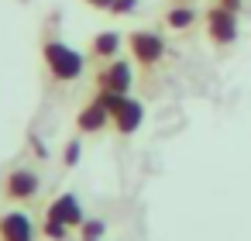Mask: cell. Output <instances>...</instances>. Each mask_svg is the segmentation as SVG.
Masks as SVG:
<instances>
[{"instance_id":"cell-10","label":"cell","mask_w":251,"mask_h":241,"mask_svg":"<svg viewBox=\"0 0 251 241\" xmlns=\"http://www.w3.org/2000/svg\"><path fill=\"white\" fill-rule=\"evenodd\" d=\"M117 49H121V35H117V31H100V35L93 38V49H90V52H93L97 59H114Z\"/></svg>"},{"instance_id":"cell-5","label":"cell","mask_w":251,"mask_h":241,"mask_svg":"<svg viewBox=\"0 0 251 241\" xmlns=\"http://www.w3.org/2000/svg\"><path fill=\"white\" fill-rule=\"evenodd\" d=\"M206 28H210V38H213L217 45H230V42L237 38L234 11H227L224 4H220V7H213V11L206 14Z\"/></svg>"},{"instance_id":"cell-1","label":"cell","mask_w":251,"mask_h":241,"mask_svg":"<svg viewBox=\"0 0 251 241\" xmlns=\"http://www.w3.org/2000/svg\"><path fill=\"white\" fill-rule=\"evenodd\" d=\"M42 59H45V66H49V73L59 80V83H73V80H79L83 76V69H86V59L76 52V49H69L66 42H45V49H42Z\"/></svg>"},{"instance_id":"cell-7","label":"cell","mask_w":251,"mask_h":241,"mask_svg":"<svg viewBox=\"0 0 251 241\" xmlns=\"http://www.w3.org/2000/svg\"><path fill=\"white\" fill-rule=\"evenodd\" d=\"M7 200H31L38 193V172L35 169H14L4 183Z\"/></svg>"},{"instance_id":"cell-17","label":"cell","mask_w":251,"mask_h":241,"mask_svg":"<svg viewBox=\"0 0 251 241\" xmlns=\"http://www.w3.org/2000/svg\"><path fill=\"white\" fill-rule=\"evenodd\" d=\"M224 7H227V11H234V7H237V0H224Z\"/></svg>"},{"instance_id":"cell-8","label":"cell","mask_w":251,"mask_h":241,"mask_svg":"<svg viewBox=\"0 0 251 241\" xmlns=\"http://www.w3.org/2000/svg\"><path fill=\"white\" fill-rule=\"evenodd\" d=\"M107 121H110V110L103 107V100L97 97L93 104H86L83 110H79V117H76V124H79V131L83 134H97V131H103L107 128Z\"/></svg>"},{"instance_id":"cell-12","label":"cell","mask_w":251,"mask_h":241,"mask_svg":"<svg viewBox=\"0 0 251 241\" xmlns=\"http://www.w3.org/2000/svg\"><path fill=\"white\" fill-rule=\"evenodd\" d=\"M103 220H83V241H100Z\"/></svg>"},{"instance_id":"cell-15","label":"cell","mask_w":251,"mask_h":241,"mask_svg":"<svg viewBox=\"0 0 251 241\" xmlns=\"http://www.w3.org/2000/svg\"><path fill=\"white\" fill-rule=\"evenodd\" d=\"M138 7V0H110V11L114 14H131Z\"/></svg>"},{"instance_id":"cell-2","label":"cell","mask_w":251,"mask_h":241,"mask_svg":"<svg viewBox=\"0 0 251 241\" xmlns=\"http://www.w3.org/2000/svg\"><path fill=\"white\" fill-rule=\"evenodd\" d=\"M100 100H103V107L110 110V121H114V128L121 131V134H134L138 128H141V121H145V107H141V100H134V97H121V93H97Z\"/></svg>"},{"instance_id":"cell-11","label":"cell","mask_w":251,"mask_h":241,"mask_svg":"<svg viewBox=\"0 0 251 241\" xmlns=\"http://www.w3.org/2000/svg\"><path fill=\"white\" fill-rule=\"evenodd\" d=\"M165 21H169V28L186 31L189 25H196V7H172V11L165 14Z\"/></svg>"},{"instance_id":"cell-16","label":"cell","mask_w":251,"mask_h":241,"mask_svg":"<svg viewBox=\"0 0 251 241\" xmlns=\"http://www.w3.org/2000/svg\"><path fill=\"white\" fill-rule=\"evenodd\" d=\"M90 7H97V11H110V0H86Z\"/></svg>"},{"instance_id":"cell-14","label":"cell","mask_w":251,"mask_h":241,"mask_svg":"<svg viewBox=\"0 0 251 241\" xmlns=\"http://www.w3.org/2000/svg\"><path fill=\"white\" fill-rule=\"evenodd\" d=\"M79 155H83V141H69L62 159H66V165H76V162H79Z\"/></svg>"},{"instance_id":"cell-13","label":"cell","mask_w":251,"mask_h":241,"mask_svg":"<svg viewBox=\"0 0 251 241\" xmlns=\"http://www.w3.org/2000/svg\"><path fill=\"white\" fill-rule=\"evenodd\" d=\"M45 234H49L52 241H62V238H66V224L55 220V217H49V220H45Z\"/></svg>"},{"instance_id":"cell-3","label":"cell","mask_w":251,"mask_h":241,"mask_svg":"<svg viewBox=\"0 0 251 241\" xmlns=\"http://www.w3.org/2000/svg\"><path fill=\"white\" fill-rule=\"evenodd\" d=\"M131 83H134V69H131L127 59H110L107 69L97 76V90L100 93H121L124 97L131 90Z\"/></svg>"},{"instance_id":"cell-4","label":"cell","mask_w":251,"mask_h":241,"mask_svg":"<svg viewBox=\"0 0 251 241\" xmlns=\"http://www.w3.org/2000/svg\"><path fill=\"white\" fill-rule=\"evenodd\" d=\"M131 55H134V62H141V66L162 62V55H165L162 35H155V31H134V35H131Z\"/></svg>"},{"instance_id":"cell-9","label":"cell","mask_w":251,"mask_h":241,"mask_svg":"<svg viewBox=\"0 0 251 241\" xmlns=\"http://www.w3.org/2000/svg\"><path fill=\"white\" fill-rule=\"evenodd\" d=\"M49 217L62 220L66 227H76V224H83V210H79V200H76L73 193L59 196V200H55V203L49 207Z\"/></svg>"},{"instance_id":"cell-6","label":"cell","mask_w":251,"mask_h":241,"mask_svg":"<svg viewBox=\"0 0 251 241\" xmlns=\"http://www.w3.org/2000/svg\"><path fill=\"white\" fill-rule=\"evenodd\" d=\"M0 241H35V224L28 214L11 210L0 217Z\"/></svg>"}]
</instances>
